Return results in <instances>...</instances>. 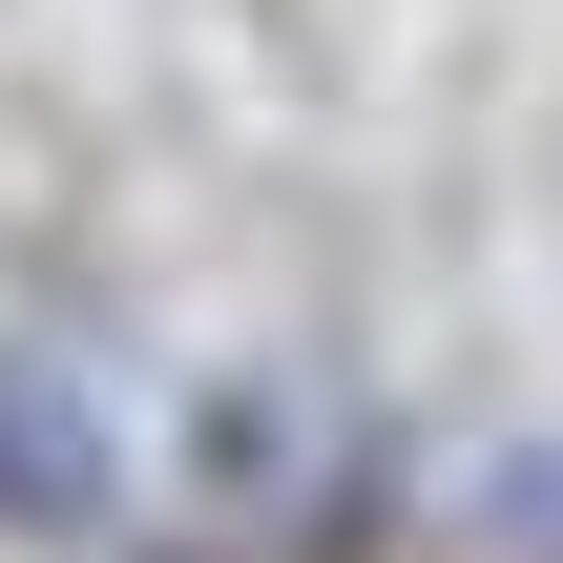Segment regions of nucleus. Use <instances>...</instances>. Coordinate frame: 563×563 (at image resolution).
<instances>
[{"mask_svg":"<svg viewBox=\"0 0 563 563\" xmlns=\"http://www.w3.org/2000/svg\"><path fill=\"white\" fill-rule=\"evenodd\" d=\"M125 481H104V418H84V376L63 355H0V522L21 543H84Z\"/></svg>","mask_w":563,"mask_h":563,"instance_id":"1","label":"nucleus"},{"mask_svg":"<svg viewBox=\"0 0 563 563\" xmlns=\"http://www.w3.org/2000/svg\"><path fill=\"white\" fill-rule=\"evenodd\" d=\"M501 522H522V543H543V563H563V460H543V481H522V501H501Z\"/></svg>","mask_w":563,"mask_h":563,"instance_id":"2","label":"nucleus"}]
</instances>
